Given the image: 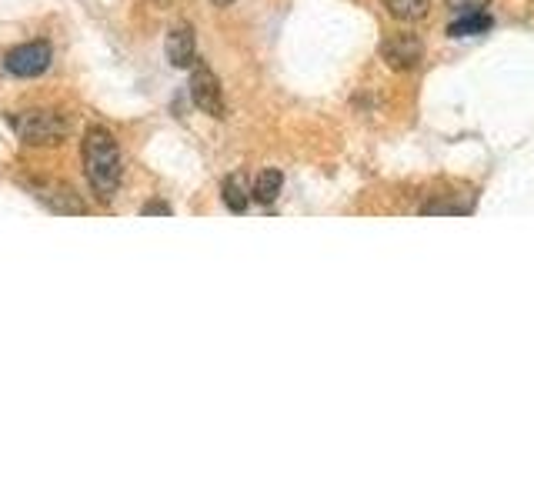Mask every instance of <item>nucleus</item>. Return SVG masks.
Listing matches in <instances>:
<instances>
[{"label": "nucleus", "mask_w": 534, "mask_h": 500, "mask_svg": "<svg viewBox=\"0 0 534 500\" xmlns=\"http://www.w3.org/2000/svg\"><path fill=\"white\" fill-rule=\"evenodd\" d=\"M224 204H227V210H234V214H244L247 204H251V194L244 190L241 177L224 180Z\"/></svg>", "instance_id": "nucleus-12"}, {"label": "nucleus", "mask_w": 534, "mask_h": 500, "mask_svg": "<svg viewBox=\"0 0 534 500\" xmlns=\"http://www.w3.org/2000/svg\"><path fill=\"white\" fill-rule=\"evenodd\" d=\"M488 4L491 0H448V10L454 17H464V14H481Z\"/></svg>", "instance_id": "nucleus-13"}, {"label": "nucleus", "mask_w": 534, "mask_h": 500, "mask_svg": "<svg viewBox=\"0 0 534 500\" xmlns=\"http://www.w3.org/2000/svg\"><path fill=\"white\" fill-rule=\"evenodd\" d=\"M141 214L144 217H171L174 210H171V204H164V200H147V204L141 207Z\"/></svg>", "instance_id": "nucleus-14"}, {"label": "nucleus", "mask_w": 534, "mask_h": 500, "mask_svg": "<svg viewBox=\"0 0 534 500\" xmlns=\"http://www.w3.org/2000/svg\"><path fill=\"white\" fill-rule=\"evenodd\" d=\"M424 57V44L414 34H391L381 40V60L391 70H414Z\"/></svg>", "instance_id": "nucleus-6"}, {"label": "nucleus", "mask_w": 534, "mask_h": 500, "mask_svg": "<svg viewBox=\"0 0 534 500\" xmlns=\"http://www.w3.org/2000/svg\"><path fill=\"white\" fill-rule=\"evenodd\" d=\"M281 190H284V174L271 167V170H261V174H257L254 187H251V197L257 200V204H274Z\"/></svg>", "instance_id": "nucleus-8"}, {"label": "nucleus", "mask_w": 534, "mask_h": 500, "mask_svg": "<svg viewBox=\"0 0 534 500\" xmlns=\"http://www.w3.org/2000/svg\"><path fill=\"white\" fill-rule=\"evenodd\" d=\"M164 54H167V64L177 67V70L194 67V60H197V37H194V27H191V24H174L171 30H167Z\"/></svg>", "instance_id": "nucleus-7"}, {"label": "nucleus", "mask_w": 534, "mask_h": 500, "mask_svg": "<svg viewBox=\"0 0 534 500\" xmlns=\"http://www.w3.org/2000/svg\"><path fill=\"white\" fill-rule=\"evenodd\" d=\"M51 57L54 50L47 40H31V44H21L4 57V70L11 77H41L51 67Z\"/></svg>", "instance_id": "nucleus-5"}, {"label": "nucleus", "mask_w": 534, "mask_h": 500, "mask_svg": "<svg viewBox=\"0 0 534 500\" xmlns=\"http://www.w3.org/2000/svg\"><path fill=\"white\" fill-rule=\"evenodd\" d=\"M214 4H221V7H224V4H234V0H214Z\"/></svg>", "instance_id": "nucleus-15"}, {"label": "nucleus", "mask_w": 534, "mask_h": 500, "mask_svg": "<svg viewBox=\"0 0 534 500\" xmlns=\"http://www.w3.org/2000/svg\"><path fill=\"white\" fill-rule=\"evenodd\" d=\"M81 164H84V177L91 190L101 200H111L121 187L124 177V160H121V147H117L114 134L107 127H91L81 140Z\"/></svg>", "instance_id": "nucleus-1"}, {"label": "nucleus", "mask_w": 534, "mask_h": 500, "mask_svg": "<svg viewBox=\"0 0 534 500\" xmlns=\"http://www.w3.org/2000/svg\"><path fill=\"white\" fill-rule=\"evenodd\" d=\"M7 124L31 147H57L71 134V117L61 110H21V114H7Z\"/></svg>", "instance_id": "nucleus-2"}, {"label": "nucleus", "mask_w": 534, "mask_h": 500, "mask_svg": "<svg viewBox=\"0 0 534 500\" xmlns=\"http://www.w3.org/2000/svg\"><path fill=\"white\" fill-rule=\"evenodd\" d=\"M471 210H474V194L468 200H461L458 194H448L421 204V214H471Z\"/></svg>", "instance_id": "nucleus-11"}, {"label": "nucleus", "mask_w": 534, "mask_h": 500, "mask_svg": "<svg viewBox=\"0 0 534 500\" xmlns=\"http://www.w3.org/2000/svg\"><path fill=\"white\" fill-rule=\"evenodd\" d=\"M384 10H388L391 17L404 20V24H414V20L428 17V7L431 0H381Z\"/></svg>", "instance_id": "nucleus-10"}, {"label": "nucleus", "mask_w": 534, "mask_h": 500, "mask_svg": "<svg viewBox=\"0 0 534 500\" xmlns=\"http://www.w3.org/2000/svg\"><path fill=\"white\" fill-rule=\"evenodd\" d=\"M494 20L484 14H464L458 20H451V27H448V37H478V34H488Z\"/></svg>", "instance_id": "nucleus-9"}, {"label": "nucleus", "mask_w": 534, "mask_h": 500, "mask_svg": "<svg viewBox=\"0 0 534 500\" xmlns=\"http://www.w3.org/2000/svg\"><path fill=\"white\" fill-rule=\"evenodd\" d=\"M21 184L27 187V194H34L37 204H44L47 210H54V214H67V217H84L87 214V204L81 197H77V190L71 184H64V180H54V177H24Z\"/></svg>", "instance_id": "nucleus-3"}, {"label": "nucleus", "mask_w": 534, "mask_h": 500, "mask_svg": "<svg viewBox=\"0 0 534 500\" xmlns=\"http://www.w3.org/2000/svg\"><path fill=\"white\" fill-rule=\"evenodd\" d=\"M187 90H191V100L197 110H204V114H211L214 120H224L227 117V100H224V87L221 80H217V74L207 64H201V60H194L191 67V84H187Z\"/></svg>", "instance_id": "nucleus-4"}]
</instances>
